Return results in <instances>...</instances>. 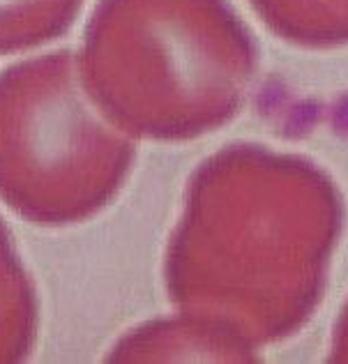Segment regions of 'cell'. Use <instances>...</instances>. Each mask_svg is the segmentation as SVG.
Returning a JSON list of instances; mask_svg holds the SVG:
<instances>
[{
	"label": "cell",
	"mask_w": 348,
	"mask_h": 364,
	"mask_svg": "<svg viewBox=\"0 0 348 364\" xmlns=\"http://www.w3.org/2000/svg\"><path fill=\"white\" fill-rule=\"evenodd\" d=\"M79 70L97 109L132 139L182 141L233 113L251 67L221 0H100Z\"/></svg>",
	"instance_id": "obj_1"
},
{
	"label": "cell",
	"mask_w": 348,
	"mask_h": 364,
	"mask_svg": "<svg viewBox=\"0 0 348 364\" xmlns=\"http://www.w3.org/2000/svg\"><path fill=\"white\" fill-rule=\"evenodd\" d=\"M134 159V139L97 109L70 49L0 72V200L26 222H88L122 189Z\"/></svg>",
	"instance_id": "obj_2"
},
{
	"label": "cell",
	"mask_w": 348,
	"mask_h": 364,
	"mask_svg": "<svg viewBox=\"0 0 348 364\" xmlns=\"http://www.w3.org/2000/svg\"><path fill=\"white\" fill-rule=\"evenodd\" d=\"M40 300L12 233L0 217V364L23 362L33 353Z\"/></svg>",
	"instance_id": "obj_3"
},
{
	"label": "cell",
	"mask_w": 348,
	"mask_h": 364,
	"mask_svg": "<svg viewBox=\"0 0 348 364\" xmlns=\"http://www.w3.org/2000/svg\"><path fill=\"white\" fill-rule=\"evenodd\" d=\"M83 0H0V55L42 46L65 35Z\"/></svg>",
	"instance_id": "obj_4"
}]
</instances>
